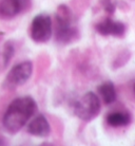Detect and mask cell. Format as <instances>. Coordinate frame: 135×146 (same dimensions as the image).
<instances>
[{
  "instance_id": "6da1fadb",
  "label": "cell",
  "mask_w": 135,
  "mask_h": 146,
  "mask_svg": "<svg viewBox=\"0 0 135 146\" xmlns=\"http://www.w3.org/2000/svg\"><path fill=\"white\" fill-rule=\"evenodd\" d=\"M36 111L37 104L32 96L26 95L15 99L4 113L2 119L3 127L12 135L17 133L26 126Z\"/></svg>"
},
{
  "instance_id": "7a4b0ae2",
  "label": "cell",
  "mask_w": 135,
  "mask_h": 146,
  "mask_svg": "<svg viewBox=\"0 0 135 146\" xmlns=\"http://www.w3.org/2000/svg\"><path fill=\"white\" fill-rule=\"evenodd\" d=\"M56 17V40L60 44H69L76 37L77 29L73 26V14L65 4L57 7Z\"/></svg>"
},
{
  "instance_id": "3957f363",
  "label": "cell",
  "mask_w": 135,
  "mask_h": 146,
  "mask_svg": "<svg viewBox=\"0 0 135 146\" xmlns=\"http://www.w3.org/2000/svg\"><path fill=\"white\" fill-rule=\"evenodd\" d=\"M101 108L100 100L94 92L89 91L78 99L74 105V113L81 121L90 122L99 114Z\"/></svg>"
},
{
  "instance_id": "277c9868",
  "label": "cell",
  "mask_w": 135,
  "mask_h": 146,
  "mask_svg": "<svg viewBox=\"0 0 135 146\" xmlns=\"http://www.w3.org/2000/svg\"><path fill=\"white\" fill-rule=\"evenodd\" d=\"M31 38L36 42H47L52 36V20L47 14H38L31 25Z\"/></svg>"
},
{
  "instance_id": "5b68a950",
  "label": "cell",
  "mask_w": 135,
  "mask_h": 146,
  "mask_svg": "<svg viewBox=\"0 0 135 146\" xmlns=\"http://www.w3.org/2000/svg\"><path fill=\"white\" fill-rule=\"evenodd\" d=\"M33 73V65L30 60L16 65L7 73L4 85L7 88H16L26 84Z\"/></svg>"
},
{
  "instance_id": "8992f818",
  "label": "cell",
  "mask_w": 135,
  "mask_h": 146,
  "mask_svg": "<svg viewBox=\"0 0 135 146\" xmlns=\"http://www.w3.org/2000/svg\"><path fill=\"white\" fill-rule=\"evenodd\" d=\"M31 7V0H1L0 1V16L3 18H11Z\"/></svg>"
},
{
  "instance_id": "52a82bcc",
  "label": "cell",
  "mask_w": 135,
  "mask_h": 146,
  "mask_svg": "<svg viewBox=\"0 0 135 146\" xmlns=\"http://www.w3.org/2000/svg\"><path fill=\"white\" fill-rule=\"evenodd\" d=\"M26 130L32 135L39 138H47L51 133V126L43 114H38L29 123Z\"/></svg>"
},
{
  "instance_id": "ba28073f",
  "label": "cell",
  "mask_w": 135,
  "mask_h": 146,
  "mask_svg": "<svg viewBox=\"0 0 135 146\" xmlns=\"http://www.w3.org/2000/svg\"><path fill=\"white\" fill-rule=\"evenodd\" d=\"M96 30L99 34L108 36H115V37H121L126 32V27L122 22L115 21L111 18H107L103 21L99 22L96 26Z\"/></svg>"
},
{
  "instance_id": "9c48e42d",
  "label": "cell",
  "mask_w": 135,
  "mask_h": 146,
  "mask_svg": "<svg viewBox=\"0 0 135 146\" xmlns=\"http://www.w3.org/2000/svg\"><path fill=\"white\" fill-rule=\"evenodd\" d=\"M132 117L127 111H115L111 112L107 117V123L112 127H122L131 123Z\"/></svg>"
},
{
  "instance_id": "30bf717a",
  "label": "cell",
  "mask_w": 135,
  "mask_h": 146,
  "mask_svg": "<svg viewBox=\"0 0 135 146\" xmlns=\"http://www.w3.org/2000/svg\"><path fill=\"white\" fill-rule=\"evenodd\" d=\"M98 93L105 104H112L116 100V89L112 82H105L98 86Z\"/></svg>"
},
{
  "instance_id": "8fae6325",
  "label": "cell",
  "mask_w": 135,
  "mask_h": 146,
  "mask_svg": "<svg viewBox=\"0 0 135 146\" xmlns=\"http://www.w3.org/2000/svg\"><path fill=\"white\" fill-rule=\"evenodd\" d=\"M14 47L11 42H7L4 44V49H3V54H2V57H3V66L7 67L9 65V62L11 60V58L14 55Z\"/></svg>"
},
{
  "instance_id": "7c38bea8",
  "label": "cell",
  "mask_w": 135,
  "mask_h": 146,
  "mask_svg": "<svg viewBox=\"0 0 135 146\" xmlns=\"http://www.w3.org/2000/svg\"><path fill=\"white\" fill-rule=\"evenodd\" d=\"M103 7H105V10H106L108 13H114L115 11V3L113 2V0H103Z\"/></svg>"
},
{
  "instance_id": "4fadbf2b",
  "label": "cell",
  "mask_w": 135,
  "mask_h": 146,
  "mask_svg": "<svg viewBox=\"0 0 135 146\" xmlns=\"http://www.w3.org/2000/svg\"><path fill=\"white\" fill-rule=\"evenodd\" d=\"M38 146H56L55 144H53V143H49V142H44L42 143V144H40V145Z\"/></svg>"
},
{
  "instance_id": "5bb4252c",
  "label": "cell",
  "mask_w": 135,
  "mask_h": 146,
  "mask_svg": "<svg viewBox=\"0 0 135 146\" xmlns=\"http://www.w3.org/2000/svg\"><path fill=\"white\" fill-rule=\"evenodd\" d=\"M0 146H7L5 142H4V140L2 138H0Z\"/></svg>"
}]
</instances>
